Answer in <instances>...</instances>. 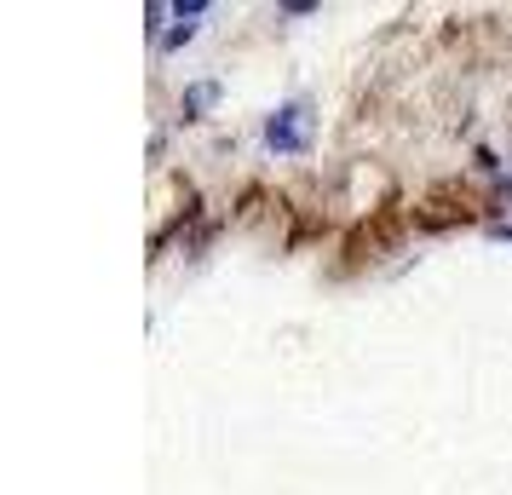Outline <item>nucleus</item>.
<instances>
[{"mask_svg":"<svg viewBox=\"0 0 512 495\" xmlns=\"http://www.w3.org/2000/svg\"><path fill=\"white\" fill-rule=\"evenodd\" d=\"M265 144L282 150V156H305V150H311V104H305V98L282 104L277 116L265 121Z\"/></svg>","mask_w":512,"mask_h":495,"instance_id":"f257e3e1","label":"nucleus"},{"mask_svg":"<svg viewBox=\"0 0 512 495\" xmlns=\"http://www.w3.org/2000/svg\"><path fill=\"white\" fill-rule=\"evenodd\" d=\"M213 93H219V87H196V93L185 98V110H208V104H213Z\"/></svg>","mask_w":512,"mask_h":495,"instance_id":"f03ea898","label":"nucleus"},{"mask_svg":"<svg viewBox=\"0 0 512 495\" xmlns=\"http://www.w3.org/2000/svg\"><path fill=\"white\" fill-rule=\"evenodd\" d=\"M495 236H501V242H512V225H495Z\"/></svg>","mask_w":512,"mask_h":495,"instance_id":"7ed1b4c3","label":"nucleus"}]
</instances>
